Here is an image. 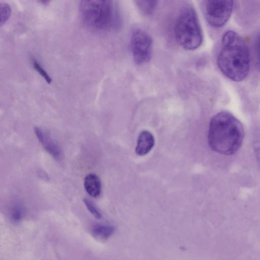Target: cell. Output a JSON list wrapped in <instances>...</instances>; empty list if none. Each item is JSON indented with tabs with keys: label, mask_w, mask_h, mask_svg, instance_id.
Segmentation results:
<instances>
[{
	"label": "cell",
	"mask_w": 260,
	"mask_h": 260,
	"mask_svg": "<svg viewBox=\"0 0 260 260\" xmlns=\"http://www.w3.org/2000/svg\"><path fill=\"white\" fill-rule=\"evenodd\" d=\"M158 2L157 1H135L139 11L144 15H150L155 11Z\"/></svg>",
	"instance_id": "obj_11"
},
{
	"label": "cell",
	"mask_w": 260,
	"mask_h": 260,
	"mask_svg": "<svg viewBox=\"0 0 260 260\" xmlns=\"http://www.w3.org/2000/svg\"><path fill=\"white\" fill-rule=\"evenodd\" d=\"M32 64L35 70L39 73L48 83L50 84L52 81L51 77L38 61L35 59H33Z\"/></svg>",
	"instance_id": "obj_13"
},
{
	"label": "cell",
	"mask_w": 260,
	"mask_h": 260,
	"mask_svg": "<svg viewBox=\"0 0 260 260\" xmlns=\"http://www.w3.org/2000/svg\"><path fill=\"white\" fill-rule=\"evenodd\" d=\"M83 202L86 205L89 211L97 219H100L102 217V214L98 210L93 203L89 200L86 198L83 199Z\"/></svg>",
	"instance_id": "obj_14"
},
{
	"label": "cell",
	"mask_w": 260,
	"mask_h": 260,
	"mask_svg": "<svg viewBox=\"0 0 260 260\" xmlns=\"http://www.w3.org/2000/svg\"><path fill=\"white\" fill-rule=\"evenodd\" d=\"M84 186L86 192L90 196L97 198L100 195L102 184L96 175L92 173L87 175L84 179Z\"/></svg>",
	"instance_id": "obj_9"
},
{
	"label": "cell",
	"mask_w": 260,
	"mask_h": 260,
	"mask_svg": "<svg viewBox=\"0 0 260 260\" xmlns=\"http://www.w3.org/2000/svg\"><path fill=\"white\" fill-rule=\"evenodd\" d=\"M204 15L208 24L215 28L223 26L230 18L234 7L232 1H205Z\"/></svg>",
	"instance_id": "obj_5"
},
{
	"label": "cell",
	"mask_w": 260,
	"mask_h": 260,
	"mask_svg": "<svg viewBox=\"0 0 260 260\" xmlns=\"http://www.w3.org/2000/svg\"><path fill=\"white\" fill-rule=\"evenodd\" d=\"M217 64L221 72L229 79L240 82L248 75L250 66L249 48L237 32L229 30L221 39Z\"/></svg>",
	"instance_id": "obj_1"
},
{
	"label": "cell",
	"mask_w": 260,
	"mask_h": 260,
	"mask_svg": "<svg viewBox=\"0 0 260 260\" xmlns=\"http://www.w3.org/2000/svg\"><path fill=\"white\" fill-rule=\"evenodd\" d=\"M154 145V138L149 131H142L138 138L135 149L136 153L139 156H144L148 153Z\"/></svg>",
	"instance_id": "obj_8"
},
{
	"label": "cell",
	"mask_w": 260,
	"mask_h": 260,
	"mask_svg": "<svg viewBox=\"0 0 260 260\" xmlns=\"http://www.w3.org/2000/svg\"><path fill=\"white\" fill-rule=\"evenodd\" d=\"M115 228L111 225L106 224H97L91 230L92 237L100 242L107 241L114 233Z\"/></svg>",
	"instance_id": "obj_10"
},
{
	"label": "cell",
	"mask_w": 260,
	"mask_h": 260,
	"mask_svg": "<svg viewBox=\"0 0 260 260\" xmlns=\"http://www.w3.org/2000/svg\"><path fill=\"white\" fill-rule=\"evenodd\" d=\"M244 137L242 123L231 113L221 111L211 118L208 141L213 151L224 155H233L241 147Z\"/></svg>",
	"instance_id": "obj_2"
},
{
	"label": "cell",
	"mask_w": 260,
	"mask_h": 260,
	"mask_svg": "<svg viewBox=\"0 0 260 260\" xmlns=\"http://www.w3.org/2000/svg\"><path fill=\"white\" fill-rule=\"evenodd\" d=\"M177 43L184 49L194 50L202 45L203 33L196 10L191 6L181 9L174 25Z\"/></svg>",
	"instance_id": "obj_4"
},
{
	"label": "cell",
	"mask_w": 260,
	"mask_h": 260,
	"mask_svg": "<svg viewBox=\"0 0 260 260\" xmlns=\"http://www.w3.org/2000/svg\"><path fill=\"white\" fill-rule=\"evenodd\" d=\"M152 47V39L148 33L141 29H135L133 31L131 49L136 64L141 65L150 60Z\"/></svg>",
	"instance_id": "obj_6"
},
{
	"label": "cell",
	"mask_w": 260,
	"mask_h": 260,
	"mask_svg": "<svg viewBox=\"0 0 260 260\" xmlns=\"http://www.w3.org/2000/svg\"><path fill=\"white\" fill-rule=\"evenodd\" d=\"M34 131L46 151L54 157L59 158L61 154V148L49 134L37 127L35 128Z\"/></svg>",
	"instance_id": "obj_7"
},
{
	"label": "cell",
	"mask_w": 260,
	"mask_h": 260,
	"mask_svg": "<svg viewBox=\"0 0 260 260\" xmlns=\"http://www.w3.org/2000/svg\"><path fill=\"white\" fill-rule=\"evenodd\" d=\"M11 14V9L9 5L6 3H0V26L7 21Z\"/></svg>",
	"instance_id": "obj_12"
},
{
	"label": "cell",
	"mask_w": 260,
	"mask_h": 260,
	"mask_svg": "<svg viewBox=\"0 0 260 260\" xmlns=\"http://www.w3.org/2000/svg\"><path fill=\"white\" fill-rule=\"evenodd\" d=\"M79 10L82 21L92 30L109 31L116 30L121 27V18L115 1H82Z\"/></svg>",
	"instance_id": "obj_3"
}]
</instances>
